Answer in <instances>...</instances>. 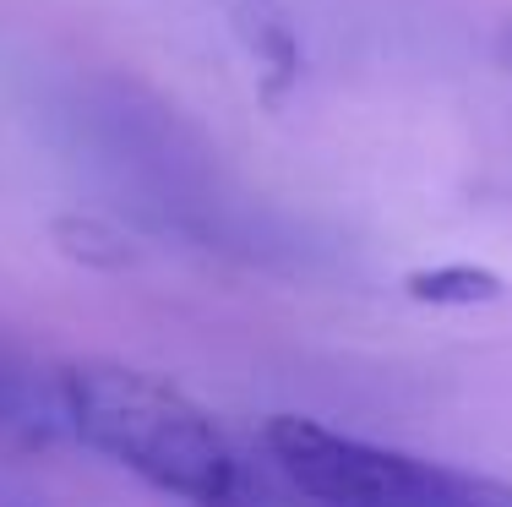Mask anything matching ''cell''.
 Wrapping results in <instances>:
<instances>
[{"label":"cell","mask_w":512,"mask_h":507,"mask_svg":"<svg viewBox=\"0 0 512 507\" xmlns=\"http://www.w3.org/2000/svg\"><path fill=\"white\" fill-rule=\"evenodd\" d=\"M409 295L414 300H431V306H480V300H496L502 295V279L474 262H442V268H425V273H409Z\"/></svg>","instance_id":"cell-5"},{"label":"cell","mask_w":512,"mask_h":507,"mask_svg":"<svg viewBox=\"0 0 512 507\" xmlns=\"http://www.w3.org/2000/svg\"><path fill=\"white\" fill-rule=\"evenodd\" d=\"M60 426L88 453L186 507H262L267 486L240 442L175 382L120 360H77L55 377Z\"/></svg>","instance_id":"cell-1"},{"label":"cell","mask_w":512,"mask_h":507,"mask_svg":"<svg viewBox=\"0 0 512 507\" xmlns=\"http://www.w3.org/2000/svg\"><path fill=\"white\" fill-rule=\"evenodd\" d=\"M0 431L28 437V442H44V437H55V431H66V426H60L55 388L44 393L39 382H33L17 360H6V355H0Z\"/></svg>","instance_id":"cell-4"},{"label":"cell","mask_w":512,"mask_h":507,"mask_svg":"<svg viewBox=\"0 0 512 507\" xmlns=\"http://www.w3.org/2000/svg\"><path fill=\"white\" fill-rule=\"evenodd\" d=\"M213 6L224 11L235 39L251 50L256 71L267 77V88L284 93L300 71V33L289 22L284 0H213Z\"/></svg>","instance_id":"cell-3"},{"label":"cell","mask_w":512,"mask_h":507,"mask_svg":"<svg viewBox=\"0 0 512 507\" xmlns=\"http://www.w3.org/2000/svg\"><path fill=\"white\" fill-rule=\"evenodd\" d=\"M267 464L322 507H512V480L349 437L306 415L262 426Z\"/></svg>","instance_id":"cell-2"}]
</instances>
